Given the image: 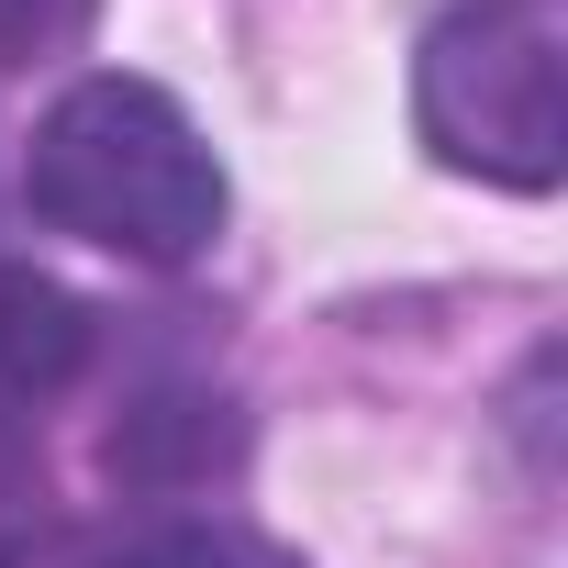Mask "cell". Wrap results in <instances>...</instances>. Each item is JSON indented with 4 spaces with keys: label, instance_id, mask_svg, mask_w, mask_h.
Masks as SVG:
<instances>
[{
    "label": "cell",
    "instance_id": "cell-3",
    "mask_svg": "<svg viewBox=\"0 0 568 568\" xmlns=\"http://www.w3.org/2000/svg\"><path fill=\"white\" fill-rule=\"evenodd\" d=\"M101 468H112V490H134V501H190V490H212V479L245 468V402L212 390V379H156V390L123 402Z\"/></svg>",
    "mask_w": 568,
    "mask_h": 568
},
{
    "label": "cell",
    "instance_id": "cell-2",
    "mask_svg": "<svg viewBox=\"0 0 568 568\" xmlns=\"http://www.w3.org/2000/svg\"><path fill=\"white\" fill-rule=\"evenodd\" d=\"M413 134L479 190L546 201L568 179V57L546 0H446L413 45Z\"/></svg>",
    "mask_w": 568,
    "mask_h": 568
},
{
    "label": "cell",
    "instance_id": "cell-7",
    "mask_svg": "<svg viewBox=\"0 0 568 568\" xmlns=\"http://www.w3.org/2000/svg\"><path fill=\"white\" fill-rule=\"evenodd\" d=\"M90 23H101V0H0V68L68 57V45H79Z\"/></svg>",
    "mask_w": 568,
    "mask_h": 568
},
{
    "label": "cell",
    "instance_id": "cell-1",
    "mask_svg": "<svg viewBox=\"0 0 568 568\" xmlns=\"http://www.w3.org/2000/svg\"><path fill=\"white\" fill-rule=\"evenodd\" d=\"M23 201L34 223L101 245V256H134V267H190L223 212H234V179L212 156V134L179 112V90L134 79V68H101V79H68L23 145Z\"/></svg>",
    "mask_w": 568,
    "mask_h": 568
},
{
    "label": "cell",
    "instance_id": "cell-5",
    "mask_svg": "<svg viewBox=\"0 0 568 568\" xmlns=\"http://www.w3.org/2000/svg\"><path fill=\"white\" fill-rule=\"evenodd\" d=\"M79 568H302V546H278L234 513H156V524L101 535Z\"/></svg>",
    "mask_w": 568,
    "mask_h": 568
},
{
    "label": "cell",
    "instance_id": "cell-6",
    "mask_svg": "<svg viewBox=\"0 0 568 568\" xmlns=\"http://www.w3.org/2000/svg\"><path fill=\"white\" fill-rule=\"evenodd\" d=\"M45 546V457L23 424H0V568H34Z\"/></svg>",
    "mask_w": 568,
    "mask_h": 568
},
{
    "label": "cell",
    "instance_id": "cell-4",
    "mask_svg": "<svg viewBox=\"0 0 568 568\" xmlns=\"http://www.w3.org/2000/svg\"><path fill=\"white\" fill-rule=\"evenodd\" d=\"M90 368V302L68 278L0 256V402H45Z\"/></svg>",
    "mask_w": 568,
    "mask_h": 568
}]
</instances>
